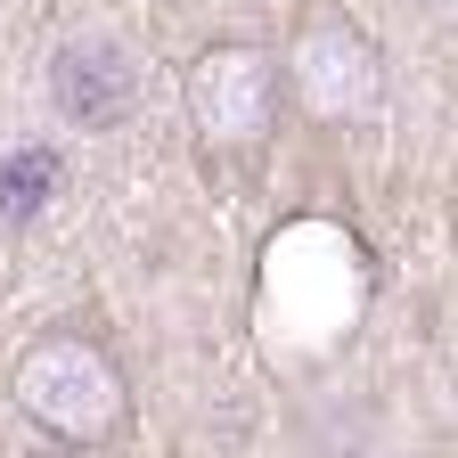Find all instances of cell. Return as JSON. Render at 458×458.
I'll return each mask as SVG.
<instances>
[{"instance_id":"cell-1","label":"cell","mask_w":458,"mask_h":458,"mask_svg":"<svg viewBox=\"0 0 458 458\" xmlns=\"http://www.w3.org/2000/svg\"><path fill=\"white\" fill-rule=\"evenodd\" d=\"M9 401L25 410V426L57 450H98L131 426V377L82 327H49L33 335L17 369H9Z\"/></svg>"},{"instance_id":"cell-2","label":"cell","mask_w":458,"mask_h":458,"mask_svg":"<svg viewBox=\"0 0 458 458\" xmlns=\"http://www.w3.org/2000/svg\"><path fill=\"white\" fill-rule=\"evenodd\" d=\"M278 74H286V106H303L327 131L377 123V106H385V49H377V33H360V17L327 9V0H311V9L295 17V33H286V49H278Z\"/></svg>"},{"instance_id":"cell-3","label":"cell","mask_w":458,"mask_h":458,"mask_svg":"<svg viewBox=\"0 0 458 458\" xmlns=\"http://www.w3.org/2000/svg\"><path fill=\"white\" fill-rule=\"evenodd\" d=\"M181 98H189V123H197V140H205V148H221V156L262 148V140L278 131V114H286L278 49H262V41H246V33L205 41V49L189 57Z\"/></svg>"},{"instance_id":"cell-4","label":"cell","mask_w":458,"mask_h":458,"mask_svg":"<svg viewBox=\"0 0 458 458\" xmlns=\"http://www.w3.org/2000/svg\"><path fill=\"white\" fill-rule=\"evenodd\" d=\"M49 90H57V114L82 131H114L131 123L140 106V57L114 41V33H82L49 57Z\"/></svg>"},{"instance_id":"cell-5","label":"cell","mask_w":458,"mask_h":458,"mask_svg":"<svg viewBox=\"0 0 458 458\" xmlns=\"http://www.w3.org/2000/svg\"><path fill=\"white\" fill-rule=\"evenodd\" d=\"M33 458H82V450H57V442H41V450H33Z\"/></svg>"},{"instance_id":"cell-6","label":"cell","mask_w":458,"mask_h":458,"mask_svg":"<svg viewBox=\"0 0 458 458\" xmlns=\"http://www.w3.org/2000/svg\"><path fill=\"white\" fill-rule=\"evenodd\" d=\"M418 9H442V0H418Z\"/></svg>"}]
</instances>
